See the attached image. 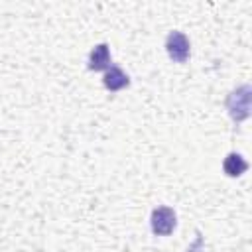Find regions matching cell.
Masks as SVG:
<instances>
[{
    "label": "cell",
    "mask_w": 252,
    "mask_h": 252,
    "mask_svg": "<svg viewBox=\"0 0 252 252\" xmlns=\"http://www.w3.org/2000/svg\"><path fill=\"white\" fill-rule=\"evenodd\" d=\"M226 112L234 122H244L250 118L252 112V87L238 85L226 96Z\"/></svg>",
    "instance_id": "1"
},
{
    "label": "cell",
    "mask_w": 252,
    "mask_h": 252,
    "mask_svg": "<svg viewBox=\"0 0 252 252\" xmlns=\"http://www.w3.org/2000/svg\"><path fill=\"white\" fill-rule=\"evenodd\" d=\"M152 232L158 236H169L177 226V215L171 207H156L150 217Z\"/></svg>",
    "instance_id": "2"
},
{
    "label": "cell",
    "mask_w": 252,
    "mask_h": 252,
    "mask_svg": "<svg viewBox=\"0 0 252 252\" xmlns=\"http://www.w3.org/2000/svg\"><path fill=\"white\" fill-rule=\"evenodd\" d=\"M165 51L169 55V59L173 63H185L191 55V43H189V37L179 32V30H173L167 33L165 37Z\"/></svg>",
    "instance_id": "3"
},
{
    "label": "cell",
    "mask_w": 252,
    "mask_h": 252,
    "mask_svg": "<svg viewBox=\"0 0 252 252\" xmlns=\"http://www.w3.org/2000/svg\"><path fill=\"white\" fill-rule=\"evenodd\" d=\"M112 65V55H110V47L108 43H96L87 59V67L89 71H106Z\"/></svg>",
    "instance_id": "4"
},
{
    "label": "cell",
    "mask_w": 252,
    "mask_h": 252,
    "mask_svg": "<svg viewBox=\"0 0 252 252\" xmlns=\"http://www.w3.org/2000/svg\"><path fill=\"white\" fill-rule=\"evenodd\" d=\"M102 85H104L110 93H118V91H122V89H126V87L130 85V77H128V73H124L118 65H110V67L104 71Z\"/></svg>",
    "instance_id": "5"
},
{
    "label": "cell",
    "mask_w": 252,
    "mask_h": 252,
    "mask_svg": "<svg viewBox=\"0 0 252 252\" xmlns=\"http://www.w3.org/2000/svg\"><path fill=\"white\" fill-rule=\"evenodd\" d=\"M222 171L228 177H240L244 171H248V161L240 154L230 152V154H226V158L222 161Z\"/></svg>",
    "instance_id": "6"
},
{
    "label": "cell",
    "mask_w": 252,
    "mask_h": 252,
    "mask_svg": "<svg viewBox=\"0 0 252 252\" xmlns=\"http://www.w3.org/2000/svg\"><path fill=\"white\" fill-rule=\"evenodd\" d=\"M187 252H205V250H203V234H201V232H197V238H195L193 244H189Z\"/></svg>",
    "instance_id": "7"
}]
</instances>
